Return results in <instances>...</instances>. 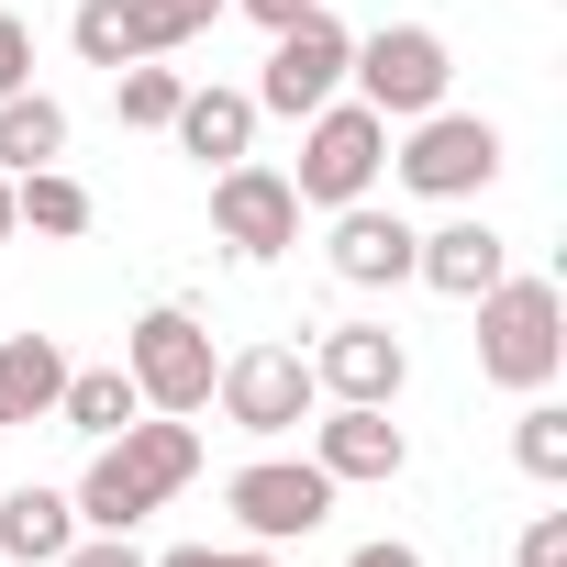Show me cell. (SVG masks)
I'll return each instance as SVG.
<instances>
[{
    "label": "cell",
    "instance_id": "6da1fadb",
    "mask_svg": "<svg viewBox=\"0 0 567 567\" xmlns=\"http://www.w3.org/2000/svg\"><path fill=\"white\" fill-rule=\"evenodd\" d=\"M189 478H200V423H178V412H134L123 434L90 445V478H79L68 501H79V534H134V523L167 512Z\"/></svg>",
    "mask_w": 567,
    "mask_h": 567
},
{
    "label": "cell",
    "instance_id": "7a4b0ae2",
    "mask_svg": "<svg viewBox=\"0 0 567 567\" xmlns=\"http://www.w3.org/2000/svg\"><path fill=\"white\" fill-rule=\"evenodd\" d=\"M467 312H478V379L489 390H512V401L556 390V368H567V290L545 267H501V290H478Z\"/></svg>",
    "mask_w": 567,
    "mask_h": 567
},
{
    "label": "cell",
    "instance_id": "3957f363",
    "mask_svg": "<svg viewBox=\"0 0 567 567\" xmlns=\"http://www.w3.org/2000/svg\"><path fill=\"white\" fill-rule=\"evenodd\" d=\"M390 178L412 189V200H478L489 178H501V123L489 112H456V101H434L423 123H390Z\"/></svg>",
    "mask_w": 567,
    "mask_h": 567
},
{
    "label": "cell",
    "instance_id": "277c9868",
    "mask_svg": "<svg viewBox=\"0 0 567 567\" xmlns=\"http://www.w3.org/2000/svg\"><path fill=\"white\" fill-rule=\"evenodd\" d=\"M346 90H357L379 123H423V112L456 90V45H445L434 23H379V34H357Z\"/></svg>",
    "mask_w": 567,
    "mask_h": 567
},
{
    "label": "cell",
    "instance_id": "5b68a950",
    "mask_svg": "<svg viewBox=\"0 0 567 567\" xmlns=\"http://www.w3.org/2000/svg\"><path fill=\"white\" fill-rule=\"evenodd\" d=\"M390 178V123L346 90V101H323L312 123H301V167H290V189H301V212H346V200H368Z\"/></svg>",
    "mask_w": 567,
    "mask_h": 567
},
{
    "label": "cell",
    "instance_id": "8992f818",
    "mask_svg": "<svg viewBox=\"0 0 567 567\" xmlns=\"http://www.w3.org/2000/svg\"><path fill=\"white\" fill-rule=\"evenodd\" d=\"M212 323L189 312V301H156L134 334H123V379H134V401L145 412H178V423H200L212 412Z\"/></svg>",
    "mask_w": 567,
    "mask_h": 567
},
{
    "label": "cell",
    "instance_id": "52a82bcc",
    "mask_svg": "<svg viewBox=\"0 0 567 567\" xmlns=\"http://www.w3.org/2000/svg\"><path fill=\"white\" fill-rule=\"evenodd\" d=\"M212 412H223L234 434H256V445L301 434V423L323 412V390H312V357H301V346H234V357L212 368Z\"/></svg>",
    "mask_w": 567,
    "mask_h": 567
},
{
    "label": "cell",
    "instance_id": "ba28073f",
    "mask_svg": "<svg viewBox=\"0 0 567 567\" xmlns=\"http://www.w3.org/2000/svg\"><path fill=\"white\" fill-rule=\"evenodd\" d=\"M223 512H234L245 545H301V534L334 523V478H323L312 456H245V467L223 478Z\"/></svg>",
    "mask_w": 567,
    "mask_h": 567
},
{
    "label": "cell",
    "instance_id": "9c48e42d",
    "mask_svg": "<svg viewBox=\"0 0 567 567\" xmlns=\"http://www.w3.org/2000/svg\"><path fill=\"white\" fill-rule=\"evenodd\" d=\"M346 56H357V34H346L334 12L278 23V34H267V68H256V112H278V123H312L323 101H346Z\"/></svg>",
    "mask_w": 567,
    "mask_h": 567
},
{
    "label": "cell",
    "instance_id": "30bf717a",
    "mask_svg": "<svg viewBox=\"0 0 567 567\" xmlns=\"http://www.w3.org/2000/svg\"><path fill=\"white\" fill-rule=\"evenodd\" d=\"M212 234H223V256H245V267L290 256V245H301V189H290V167H267V156L212 167Z\"/></svg>",
    "mask_w": 567,
    "mask_h": 567
},
{
    "label": "cell",
    "instance_id": "8fae6325",
    "mask_svg": "<svg viewBox=\"0 0 567 567\" xmlns=\"http://www.w3.org/2000/svg\"><path fill=\"white\" fill-rule=\"evenodd\" d=\"M312 467H323L334 489H390V478L412 467V434H401L379 401H323V412H312Z\"/></svg>",
    "mask_w": 567,
    "mask_h": 567
},
{
    "label": "cell",
    "instance_id": "7c38bea8",
    "mask_svg": "<svg viewBox=\"0 0 567 567\" xmlns=\"http://www.w3.org/2000/svg\"><path fill=\"white\" fill-rule=\"evenodd\" d=\"M334 234H323V267L346 278V290H401L412 278V245H423V223H401L379 189L368 200H346V212H323Z\"/></svg>",
    "mask_w": 567,
    "mask_h": 567
},
{
    "label": "cell",
    "instance_id": "4fadbf2b",
    "mask_svg": "<svg viewBox=\"0 0 567 567\" xmlns=\"http://www.w3.org/2000/svg\"><path fill=\"white\" fill-rule=\"evenodd\" d=\"M312 390H323V401H379V412H401L412 346H401L390 323H334V334L312 346Z\"/></svg>",
    "mask_w": 567,
    "mask_h": 567
},
{
    "label": "cell",
    "instance_id": "5bb4252c",
    "mask_svg": "<svg viewBox=\"0 0 567 567\" xmlns=\"http://www.w3.org/2000/svg\"><path fill=\"white\" fill-rule=\"evenodd\" d=\"M68 45H79V68H134V56H178V45H200L167 0H79L68 12Z\"/></svg>",
    "mask_w": 567,
    "mask_h": 567
},
{
    "label": "cell",
    "instance_id": "9a60e30c",
    "mask_svg": "<svg viewBox=\"0 0 567 567\" xmlns=\"http://www.w3.org/2000/svg\"><path fill=\"white\" fill-rule=\"evenodd\" d=\"M501 267H512V245L489 234V212H478V200H456V212L412 245V278H423L434 301H478V290H501Z\"/></svg>",
    "mask_w": 567,
    "mask_h": 567
},
{
    "label": "cell",
    "instance_id": "2e32d148",
    "mask_svg": "<svg viewBox=\"0 0 567 567\" xmlns=\"http://www.w3.org/2000/svg\"><path fill=\"white\" fill-rule=\"evenodd\" d=\"M256 123H267V112H256V90H223V79L200 90V79H189V101H178V123H167V134H178V156L234 167V156H256Z\"/></svg>",
    "mask_w": 567,
    "mask_h": 567
},
{
    "label": "cell",
    "instance_id": "e0dca14e",
    "mask_svg": "<svg viewBox=\"0 0 567 567\" xmlns=\"http://www.w3.org/2000/svg\"><path fill=\"white\" fill-rule=\"evenodd\" d=\"M68 545H79V501L68 489H45V478L0 489V556H12V567H56Z\"/></svg>",
    "mask_w": 567,
    "mask_h": 567
},
{
    "label": "cell",
    "instance_id": "ac0fdd59",
    "mask_svg": "<svg viewBox=\"0 0 567 567\" xmlns=\"http://www.w3.org/2000/svg\"><path fill=\"white\" fill-rule=\"evenodd\" d=\"M68 346L56 334H0V423H56Z\"/></svg>",
    "mask_w": 567,
    "mask_h": 567
},
{
    "label": "cell",
    "instance_id": "d6986e66",
    "mask_svg": "<svg viewBox=\"0 0 567 567\" xmlns=\"http://www.w3.org/2000/svg\"><path fill=\"white\" fill-rule=\"evenodd\" d=\"M12 223L45 234V245H79V234L101 223V200H90V178H68V167H23V178H12Z\"/></svg>",
    "mask_w": 567,
    "mask_h": 567
},
{
    "label": "cell",
    "instance_id": "ffe728a7",
    "mask_svg": "<svg viewBox=\"0 0 567 567\" xmlns=\"http://www.w3.org/2000/svg\"><path fill=\"white\" fill-rule=\"evenodd\" d=\"M56 156H68V101L56 90H12V101H0V178L56 167Z\"/></svg>",
    "mask_w": 567,
    "mask_h": 567
},
{
    "label": "cell",
    "instance_id": "44dd1931",
    "mask_svg": "<svg viewBox=\"0 0 567 567\" xmlns=\"http://www.w3.org/2000/svg\"><path fill=\"white\" fill-rule=\"evenodd\" d=\"M134 412H145V401H134L123 357H112V368H68V390H56V423H68V434H90V445H101V434H123Z\"/></svg>",
    "mask_w": 567,
    "mask_h": 567
},
{
    "label": "cell",
    "instance_id": "7402d4cb",
    "mask_svg": "<svg viewBox=\"0 0 567 567\" xmlns=\"http://www.w3.org/2000/svg\"><path fill=\"white\" fill-rule=\"evenodd\" d=\"M178 101H189V79H178L167 56L112 68V123H123V134H167V123H178Z\"/></svg>",
    "mask_w": 567,
    "mask_h": 567
},
{
    "label": "cell",
    "instance_id": "603a6c76",
    "mask_svg": "<svg viewBox=\"0 0 567 567\" xmlns=\"http://www.w3.org/2000/svg\"><path fill=\"white\" fill-rule=\"evenodd\" d=\"M512 456H523V478H545V489L567 478V401H556V390H534V401L512 412Z\"/></svg>",
    "mask_w": 567,
    "mask_h": 567
},
{
    "label": "cell",
    "instance_id": "cb8c5ba5",
    "mask_svg": "<svg viewBox=\"0 0 567 567\" xmlns=\"http://www.w3.org/2000/svg\"><path fill=\"white\" fill-rule=\"evenodd\" d=\"M145 567H290V545H167Z\"/></svg>",
    "mask_w": 567,
    "mask_h": 567
},
{
    "label": "cell",
    "instance_id": "d4e9b609",
    "mask_svg": "<svg viewBox=\"0 0 567 567\" xmlns=\"http://www.w3.org/2000/svg\"><path fill=\"white\" fill-rule=\"evenodd\" d=\"M12 90H34V23L0 0V101H12Z\"/></svg>",
    "mask_w": 567,
    "mask_h": 567
},
{
    "label": "cell",
    "instance_id": "484cf974",
    "mask_svg": "<svg viewBox=\"0 0 567 567\" xmlns=\"http://www.w3.org/2000/svg\"><path fill=\"white\" fill-rule=\"evenodd\" d=\"M512 567H567V512H534L523 545H512Z\"/></svg>",
    "mask_w": 567,
    "mask_h": 567
},
{
    "label": "cell",
    "instance_id": "4316f807",
    "mask_svg": "<svg viewBox=\"0 0 567 567\" xmlns=\"http://www.w3.org/2000/svg\"><path fill=\"white\" fill-rule=\"evenodd\" d=\"M56 567H145V545H134V534H79Z\"/></svg>",
    "mask_w": 567,
    "mask_h": 567
},
{
    "label": "cell",
    "instance_id": "83f0119b",
    "mask_svg": "<svg viewBox=\"0 0 567 567\" xmlns=\"http://www.w3.org/2000/svg\"><path fill=\"white\" fill-rule=\"evenodd\" d=\"M234 12H245L256 34H278V23H301V12H334V0H234Z\"/></svg>",
    "mask_w": 567,
    "mask_h": 567
},
{
    "label": "cell",
    "instance_id": "f1b7e54d",
    "mask_svg": "<svg viewBox=\"0 0 567 567\" xmlns=\"http://www.w3.org/2000/svg\"><path fill=\"white\" fill-rule=\"evenodd\" d=\"M346 567H423V545H401V534H379V545H357Z\"/></svg>",
    "mask_w": 567,
    "mask_h": 567
},
{
    "label": "cell",
    "instance_id": "f546056e",
    "mask_svg": "<svg viewBox=\"0 0 567 567\" xmlns=\"http://www.w3.org/2000/svg\"><path fill=\"white\" fill-rule=\"evenodd\" d=\"M167 12H178V23H189V34H212V23H223V12H234V0H167Z\"/></svg>",
    "mask_w": 567,
    "mask_h": 567
},
{
    "label": "cell",
    "instance_id": "4dcf8cb0",
    "mask_svg": "<svg viewBox=\"0 0 567 567\" xmlns=\"http://www.w3.org/2000/svg\"><path fill=\"white\" fill-rule=\"evenodd\" d=\"M12 234H23V223H12V178H0V245H12Z\"/></svg>",
    "mask_w": 567,
    "mask_h": 567
}]
</instances>
